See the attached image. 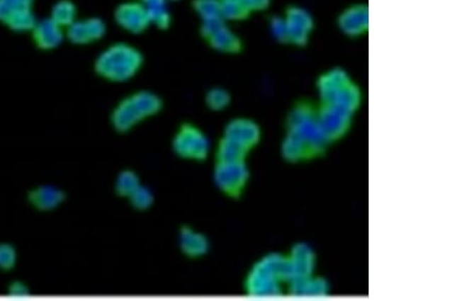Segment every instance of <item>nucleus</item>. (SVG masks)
I'll return each instance as SVG.
<instances>
[{
  "label": "nucleus",
  "mask_w": 457,
  "mask_h": 301,
  "mask_svg": "<svg viewBox=\"0 0 457 301\" xmlns=\"http://www.w3.org/2000/svg\"><path fill=\"white\" fill-rule=\"evenodd\" d=\"M329 144L318 123L317 109L308 102L295 105L286 123L283 159L290 162L311 161L325 154Z\"/></svg>",
  "instance_id": "obj_1"
},
{
  "label": "nucleus",
  "mask_w": 457,
  "mask_h": 301,
  "mask_svg": "<svg viewBox=\"0 0 457 301\" xmlns=\"http://www.w3.org/2000/svg\"><path fill=\"white\" fill-rule=\"evenodd\" d=\"M290 282L292 274L288 256L269 254L250 270L245 280V291L253 297L283 295Z\"/></svg>",
  "instance_id": "obj_2"
},
{
  "label": "nucleus",
  "mask_w": 457,
  "mask_h": 301,
  "mask_svg": "<svg viewBox=\"0 0 457 301\" xmlns=\"http://www.w3.org/2000/svg\"><path fill=\"white\" fill-rule=\"evenodd\" d=\"M142 51L125 42H116L101 52L94 62V70L101 79L115 84L132 79L144 67Z\"/></svg>",
  "instance_id": "obj_3"
},
{
  "label": "nucleus",
  "mask_w": 457,
  "mask_h": 301,
  "mask_svg": "<svg viewBox=\"0 0 457 301\" xmlns=\"http://www.w3.org/2000/svg\"><path fill=\"white\" fill-rule=\"evenodd\" d=\"M163 105L160 96L149 89H140L124 96L115 105L110 122L118 132H128L140 122L159 114Z\"/></svg>",
  "instance_id": "obj_4"
},
{
  "label": "nucleus",
  "mask_w": 457,
  "mask_h": 301,
  "mask_svg": "<svg viewBox=\"0 0 457 301\" xmlns=\"http://www.w3.org/2000/svg\"><path fill=\"white\" fill-rule=\"evenodd\" d=\"M260 138L261 130L256 122L247 118L231 120L218 143L215 161H246L250 150L259 144Z\"/></svg>",
  "instance_id": "obj_5"
},
{
  "label": "nucleus",
  "mask_w": 457,
  "mask_h": 301,
  "mask_svg": "<svg viewBox=\"0 0 457 301\" xmlns=\"http://www.w3.org/2000/svg\"><path fill=\"white\" fill-rule=\"evenodd\" d=\"M321 105L332 109L355 114L361 103V93L357 84L341 69L323 74L318 81Z\"/></svg>",
  "instance_id": "obj_6"
},
{
  "label": "nucleus",
  "mask_w": 457,
  "mask_h": 301,
  "mask_svg": "<svg viewBox=\"0 0 457 301\" xmlns=\"http://www.w3.org/2000/svg\"><path fill=\"white\" fill-rule=\"evenodd\" d=\"M172 149L181 159L203 161L210 154V142L203 129L191 122H184L173 137Z\"/></svg>",
  "instance_id": "obj_7"
},
{
  "label": "nucleus",
  "mask_w": 457,
  "mask_h": 301,
  "mask_svg": "<svg viewBox=\"0 0 457 301\" xmlns=\"http://www.w3.org/2000/svg\"><path fill=\"white\" fill-rule=\"evenodd\" d=\"M249 178L250 171L246 161H215L213 181L220 191L227 196L234 199L242 196Z\"/></svg>",
  "instance_id": "obj_8"
},
{
  "label": "nucleus",
  "mask_w": 457,
  "mask_h": 301,
  "mask_svg": "<svg viewBox=\"0 0 457 301\" xmlns=\"http://www.w3.org/2000/svg\"><path fill=\"white\" fill-rule=\"evenodd\" d=\"M201 35L213 50L226 54H236L242 50L240 38L222 18L201 22Z\"/></svg>",
  "instance_id": "obj_9"
},
{
  "label": "nucleus",
  "mask_w": 457,
  "mask_h": 301,
  "mask_svg": "<svg viewBox=\"0 0 457 301\" xmlns=\"http://www.w3.org/2000/svg\"><path fill=\"white\" fill-rule=\"evenodd\" d=\"M114 21L120 29L132 35H140L151 27L147 11L140 0L119 4L114 11Z\"/></svg>",
  "instance_id": "obj_10"
},
{
  "label": "nucleus",
  "mask_w": 457,
  "mask_h": 301,
  "mask_svg": "<svg viewBox=\"0 0 457 301\" xmlns=\"http://www.w3.org/2000/svg\"><path fill=\"white\" fill-rule=\"evenodd\" d=\"M288 260H289L290 274H292V282L290 286L296 282L313 276L316 259L315 254L310 246L305 244H296L293 246L292 251L288 255Z\"/></svg>",
  "instance_id": "obj_11"
},
{
  "label": "nucleus",
  "mask_w": 457,
  "mask_h": 301,
  "mask_svg": "<svg viewBox=\"0 0 457 301\" xmlns=\"http://www.w3.org/2000/svg\"><path fill=\"white\" fill-rule=\"evenodd\" d=\"M30 34L33 43L42 51L55 50L65 39V30L50 18L38 21Z\"/></svg>",
  "instance_id": "obj_12"
},
{
  "label": "nucleus",
  "mask_w": 457,
  "mask_h": 301,
  "mask_svg": "<svg viewBox=\"0 0 457 301\" xmlns=\"http://www.w3.org/2000/svg\"><path fill=\"white\" fill-rule=\"evenodd\" d=\"M283 22H285L288 41H292L293 43L296 44H302L306 41L313 25L311 16L299 8L288 9Z\"/></svg>",
  "instance_id": "obj_13"
},
{
  "label": "nucleus",
  "mask_w": 457,
  "mask_h": 301,
  "mask_svg": "<svg viewBox=\"0 0 457 301\" xmlns=\"http://www.w3.org/2000/svg\"><path fill=\"white\" fill-rule=\"evenodd\" d=\"M30 205L39 211H52L64 202L65 194L60 188L44 185L34 188L28 194Z\"/></svg>",
  "instance_id": "obj_14"
},
{
  "label": "nucleus",
  "mask_w": 457,
  "mask_h": 301,
  "mask_svg": "<svg viewBox=\"0 0 457 301\" xmlns=\"http://www.w3.org/2000/svg\"><path fill=\"white\" fill-rule=\"evenodd\" d=\"M179 248L186 257H203L210 250V242L201 232L191 227H183L179 232Z\"/></svg>",
  "instance_id": "obj_15"
},
{
  "label": "nucleus",
  "mask_w": 457,
  "mask_h": 301,
  "mask_svg": "<svg viewBox=\"0 0 457 301\" xmlns=\"http://www.w3.org/2000/svg\"><path fill=\"white\" fill-rule=\"evenodd\" d=\"M147 11L151 25L160 30H167L172 23L169 11L168 0H140Z\"/></svg>",
  "instance_id": "obj_16"
},
{
  "label": "nucleus",
  "mask_w": 457,
  "mask_h": 301,
  "mask_svg": "<svg viewBox=\"0 0 457 301\" xmlns=\"http://www.w3.org/2000/svg\"><path fill=\"white\" fill-rule=\"evenodd\" d=\"M329 291V285L325 279L311 276L309 278L296 282L288 289L290 295L297 296H325Z\"/></svg>",
  "instance_id": "obj_17"
},
{
  "label": "nucleus",
  "mask_w": 457,
  "mask_h": 301,
  "mask_svg": "<svg viewBox=\"0 0 457 301\" xmlns=\"http://www.w3.org/2000/svg\"><path fill=\"white\" fill-rule=\"evenodd\" d=\"M49 18L65 30L77 20V4L72 0H58L54 4Z\"/></svg>",
  "instance_id": "obj_18"
},
{
  "label": "nucleus",
  "mask_w": 457,
  "mask_h": 301,
  "mask_svg": "<svg viewBox=\"0 0 457 301\" xmlns=\"http://www.w3.org/2000/svg\"><path fill=\"white\" fill-rule=\"evenodd\" d=\"M367 9L355 6L346 11L341 18V25L344 32L358 35L367 28Z\"/></svg>",
  "instance_id": "obj_19"
},
{
  "label": "nucleus",
  "mask_w": 457,
  "mask_h": 301,
  "mask_svg": "<svg viewBox=\"0 0 457 301\" xmlns=\"http://www.w3.org/2000/svg\"><path fill=\"white\" fill-rule=\"evenodd\" d=\"M37 22L38 20H37L33 8H28L13 13L4 23V25L15 33H30Z\"/></svg>",
  "instance_id": "obj_20"
},
{
  "label": "nucleus",
  "mask_w": 457,
  "mask_h": 301,
  "mask_svg": "<svg viewBox=\"0 0 457 301\" xmlns=\"http://www.w3.org/2000/svg\"><path fill=\"white\" fill-rule=\"evenodd\" d=\"M191 6L201 22L222 18L221 0H192Z\"/></svg>",
  "instance_id": "obj_21"
},
{
  "label": "nucleus",
  "mask_w": 457,
  "mask_h": 301,
  "mask_svg": "<svg viewBox=\"0 0 457 301\" xmlns=\"http://www.w3.org/2000/svg\"><path fill=\"white\" fill-rule=\"evenodd\" d=\"M140 185L142 184H140V178L135 171H131V169H124L119 173L116 181H115V191L119 196L130 198V195Z\"/></svg>",
  "instance_id": "obj_22"
},
{
  "label": "nucleus",
  "mask_w": 457,
  "mask_h": 301,
  "mask_svg": "<svg viewBox=\"0 0 457 301\" xmlns=\"http://www.w3.org/2000/svg\"><path fill=\"white\" fill-rule=\"evenodd\" d=\"M249 13V9L241 0H221V16L225 22L245 20Z\"/></svg>",
  "instance_id": "obj_23"
},
{
  "label": "nucleus",
  "mask_w": 457,
  "mask_h": 301,
  "mask_svg": "<svg viewBox=\"0 0 457 301\" xmlns=\"http://www.w3.org/2000/svg\"><path fill=\"white\" fill-rule=\"evenodd\" d=\"M65 38L74 45L84 46L91 43L88 29H86V21L77 20L65 29Z\"/></svg>",
  "instance_id": "obj_24"
},
{
  "label": "nucleus",
  "mask_w": 457,
  "mask_h": 301,
  "mask_svg": "<svg viewBox=\"0 0 457 301\" xmlns=\"http://www.w3.org/2000/svg\"><path fill=\"white\" fill-rule=\"evenodd\" d=\"M205 103L208 109L213 110H222L229 107L231 102V96L229 91L222 88H213L206 93Z\"/></svg>",
  "instance_id": "obj_25"
},
{
  "label": "nucleus",
  "mask_w": 457,
  "mask_h": 301,
  "mask_svg": "<svg viewBox=\"0 0 457 301\" xmlns=\"http://www.w3.org/2000/svg\"><path fill=\"white\" fill-rule=\"evenodd\" d=\"M33 4L34 0H0V23L6 22L16 11L33 8Z\"/></svg>",
  "instance_id": "obj_26"
},
{
  "label": "nucleus",
  "mask_w": 457,
  "mask_h": 301,
  "mask_svg": "<svg viewBox=\"0 0 457 301\" xmlns=\"http://www.w3.org/2000/svg\"><path fill=\"white\" fill-rule=\"evenodd\" d=\"M128 199L131 205L140 211L147 210L154 203V196L151 190L142 185H140Z\"/></svg>",
  "instance_id": "obj_27"
},
{
  "label": "nucleus",
  "mask_w": 457,
  "mask_h": 301,
  "mask_svg": "<svg viewBox=\"0 0 457 301\" xmlns=\"http://www.w3.org/2000/svg\"><path fill=\"white\" fill-rule=\"evenodd\" d=\"M18 263V253L11 244H0V271L9 272L15 269Z\"/></svg>",
  "instance_id": "obj_28"
},
{
  "label": "nucleus",
  "mask_w": 457,
  "mask_h": 301,
  "mask_svg": "<svg viewBox=\"0 0 457 301\" xmlns=\"http://www.w3.org/2000/svg\"><path fill=\"white\" fill-rule=\"evenodd\" d=\"M84 21H86V29H88L91 44L99 42L105 37L107 33V25L102 18H98V16H91V18H84Z\"/></svg>",
  "instance_id": "obj_29"
},
{
  "label": "nucleus",
  "mask_w": 457,
  "mask_h": 301,
  "mask_svg": "<svg viewBox=\"0 0 457 301\" xmlns=\"http://www.w3.org/2000/svg\"><path fill=\"white\" fill-rule=\"evenodd\" d=\"M8 293L11 297L23 298L30 295L28 286L23 282H13L9 286Z\"/></svg>",
  "instance_id": "obj_30"
},
{
  "label": "nucleus",
  "mask_w": 457,
  "mask_h": 301,
  "mask_svg": "<svg viewBox=\"0 0 457 301\" xmlns=\"http://www.w3.org/2000/svg\"><path fill=\"white\" fill-rule=\"evenodd\" d=\"M271 30H273L274 36L281 40H287V35H286L285 22L281 18H273L271 23Z\"/></svg>",
  "instance_id": "obj_31"
},
{
  "label": "nucleus",
  "mask_w": 457,
  "mask_h": 301,
  "mask_svg": "<svg viewBox=\"0 0 457 301\" xmlns=\"http://www.w3.org/2000/svg\"><path fill=\"white\" fill-rule=\"evenodd\" d=\"M271 0H243L244 4L252 11H264L269 6Z\"/></svg>",
  "instance_id": "obj_32"
},
{
  "label": "nucleus",
  "mask_w": 457,
  "mask_h": 301,
  "mask_svg": "<svg viewBox=\"0 0 457 301\" xmlns=\"http://www.w3.org/2000/svg\"><path fill=\"white\" fill-rule=\"evenodd\" d=\"M168 1L177 2V1H180V0H168Z\"/></svg>",
  "instance_id": "obj_33"
},
{
  "label": "nucleus",
  "mask_w": 457,
  "mask_h": 301,
  "mask_svg": "<svg viewBox=\"0 0 457 301\" xmlns=\"http://www.w3.org/2000/svg\"><path fill=\"white\" fill-rule=\"evenodd\" d=\"M241 1H243V0H241Z\"/></svg>",
  "instance_id": "obj_34"
}]
</instances>
